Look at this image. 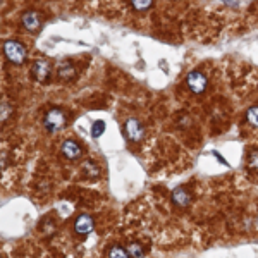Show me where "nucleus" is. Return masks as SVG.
<instances>
[{"mask_svg": "<svg viewBox=\"0 0 258 258\" xmlns=\"http://www.w3.org/2000/svg\"><path fill=\"white\" fill-rule=\"evenodd\" d=\"M93 227H95V222L90 215H80L76 222H74V229H76V232L78 234H83V236L90 234V232L93 231Z\"/></svg>", "mask_w": 258, "mask_h": 258, "instance_id": "6e6552de", "label": "nucleus"}, {"mask_svg": "<svg viewBox=\"0 0 258 258\" xmlns=\"http://www.w3.org/2000/svg\"><path fill=\"white\" fill-rule=\"evenodd\" d=\"M103 131H105V122H103V120H95L93 126H91V135H93V138H98L100 135H103Z\"/></svg>", "mask_w": 258, "mask_h": 258, "instance_id": "dca6fc26", "label": "nucleus"}, {"mask_svg": "<svg viewBox=\"0 0 258 258\" xmlns=\"http://www.w3.org/2000/svg\"><path fill=\"white\" fill-rule=\"evenodd\" d=\"M246 119H248V122L251 124V126L258 127V105L251 107V109H248V112H246Z\"/></svg>", "mask_w": 258, "mask_h": 258, "instance_id": "2eb2a0df", "label": "nucleus"}, {"mask_svg": "<svg viewBox=\"0 0 258 258\" xmlns=\"http://www.w3.org/2000/svg\"><path fill=\"white\" fill-rule=\"evenodd\" d=\"M153 6V0H131V7L138 12L148 11Z\"/></svg>", "mask_w": 258, "mask_h": 258, "instance_id": "ddd939ff", "label": "nucleus"}, {"mask_svg": "<svg viewBox=\"0 0 258 258\" xmlns=\"http://www.w3.org/2000/svg\"><path fill=\"white\" fill-rule=\"evenodd\" d=\"M11 112H12V109H11L9 100L4 98L2 100V122H6V120L11 117Z\"/></svg>", "mask_w": 258, "mask_h": 258, "instance_id": "f3484780", "label": "nucleus"}, {"mask_svg": "<svg viewBox=\"0 0 258 258\" xmlns=\"http://www.w3.org/2000/svg\"><path fill=\"white\" fill-rule=\"evenodd\" d=\"M109 258H131V256H129L126 248L117 246V244H115V246H112L109 249Z\"/></svg>", "mask_w": 258, "mask_h": 258, "instance_id": "4468645a", "label": "nucleus"}, {"mask_svg": "<svg viewBox=\"0 0 258 258\" xmlns=\"http://www.w3.org/2000/svg\"><path fill=\"white\" fill-rule=\"evenodd\" d=\"M81 170L86 177H98L100 176V167L95 164L93 160H85L81 165Z\"/></svg>", "mask_w": 258, "mask_h": 258, "instance_id": "9b49d317", "label": "nucleus"}, {"mask_svg": "<svg viewBox=\"0 0 258 258\" xmlns=\"http://www.w3.org/2000/svg\"><path fill=\"white\" fill-rule=\"evenodd\" d=\"M124 133H126V138L131 143H140L145 138V126L135 117L127 119L126 124H124Z\"/></svg>", "mask_w": 258, "mask_h": 258, "instance_id": "7ed1b4c3", "label": "nucleus"}, {"mask_svg": "<svg viewBox=\"0 0 258 258\" xmlns=\"http://www.w3.org/2000/svg\"><path fill=\"white\" fill-rule=\"evenodd\" d=\"M2 50H4L6 59L9 60L11 64L21 66V64H24V60H26V48H24V45L19 43V41H16V40L4 41Z\"/></svg>", "mask_w": 258, "mask_h": 258, "instance_id": "f257e3e1", "label": "nucleus"}, {"mask_svg": "<svg viewBox=\"0 0 258 258\" xmlns=\"http://www.w3.org/2000/svg\"><path fill=\"white\" fill-rule=\"evenodd\" d=\"M172 202H174V205H177V207H188L191 203L189 191L186 188H182V186H179V188L172 191Z\"/></svg>", "mask_w": 258, "mask_h": 258, "instance_id": "1a4fd4ad", "label": "nucleus"}, {"mask_svg": "<svg viewBox=\"0 0 258 258\" xmlns=\"http://www.w3.org/2000/svg\"><path fill=\"white\" fill-rule=\"evenodd\" d=\"M186 85H188V88L193 91L195 95H202L203 91L207 90L209 80H207L205 74L200 73V71H191L188 74V78H186Z\"/></svg>", "mask_w": 258, "mask_h": 258, "instance_id": "20e7f679", "label": "nucleus"}, {"mask_svg": "<svg viewBox=\"0 0 258 258\" xmlns=\"http://www.w3.org/2000/svg\"><path fill=\"white\" fill-rule=\"evenodd\" d=\"M66 122H68V115L60 109H50L47 114H45V119H43L45 127H47V131L50 133L60 131V129L66 126Z\"/></svg>", "mask_w": 258, "mask_h": 258, "instance_id": "f03ea898", "label": "nucleus"}, {"mask_svg": "<svg viewBox=\"0 0 258 258\" xmlns=\"http://www.w3.org/2000/svg\"><path fill=\"white\" fill-rule=\"evenodd\" d=\"M57 76H59L60 81L73 80V78L76 76V68H74L73 64H69V62H64V64H60L59 69H57Z\"/></svg>", "mask_w": 258, "mask_h": 258, "instance_id": "9d476101", "label": "nucleus"}, {"mask_svg": "<svg viewBox=\"0 0 258 258\" xmlns=\"http://www.w3.org/2000/svg\"><path fill=\"white\" fill-rule=\"evenodd\" d=\"M126 249L131 258H143L145 256V248L141 246L140 243H129Z\"/></svg>", "mask_w": 258, "mask_h": 258, "instance_id": "f8f14e48", "label": "nucleus"}, {"mask_svg": "<svg viewBox=\"0 0 258 258\" xmlns=\"http://www.w3.org/2000/svg\"><path fill=\"white\" fill-rule=\"evenodd\" d=\"M31 74L38 83H47L50 80V74H52V68L47 60L40 59V60H35L31 66Z\"/></svg>", "mask_w": 258, "mask_h": 258, "instance_id": "39448f33", "label": "nucleus"}, {"mask_svg": "<svg viewBox=\"0 0 258 258\" xmlns=\"http://www.w3.org/2000/svg\"><path fill=\"white\" fill-rule=\"evenodd\" d=\"M21 23H23V26L26 28L28 31H36L41 26V16L36 11H28L23 14Z\"/></svg>", "mask_w": 258, "mask_h": 258, "instance_id": "423d86ee", "label": "nucleus"}, {"mask_svg": "<svg viewBox=\"0 0 258 258\" xmlns=\"http://www.w3.org/2000/svg\"><path fill=\"white\" fill-rule=\"evenodd\" d=\"M83 150L80 147V143H76L74 140H66L62 145V155L68 160H78L81 157Z\"/></svg>", "mask_w": 258, "mask_h": 258, "instance_id": "0eeeda50", "label": "nucleus"}, {"mask_svg": "<svg viewBox=\"0 0 258 258\" xmlns=\"http://www.w3.org/2000/svg\"><path fill=\"white\" fill-rule=\"evenodd\" d=\"M248 165H249L251 169L258 170V150H255V152L249 153V157H248Z\"/></svg>", "mask_w": 258, "mask_h": 258, "instance_id": "a211bd4d", "label": "nucleus"}]
</instances>
